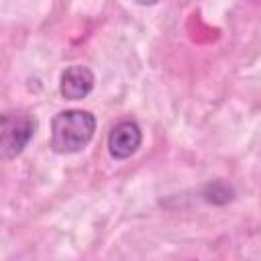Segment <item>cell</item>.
Instances as JSON below:
<instances>
[{"instance_id": "obj_2", "label": "cell", "mask_w": 261, "mask_h": 261, "mask_svg": "<svg viewBox=\"0 0 261 261\" xmlns=\"http://www.w3.org/2000/svg\"><path fill=\"white\" fill-rule=\"evenodd\" d=\"M37 128L33 114L24 110L4 112L0 118V153L2 159H12L22 153Z\"/></svg>"}, {"instance_id": "obj_4", "label": "cell", "mask_w": 261, "mask_h": 261, "mask_svg": "<svg viewBox=\"0 0 261 261\" xmlns=\"http://www.w3.org/2000/svg\"><path fill=\"white\" fill-rule=\"evenodd\" d=\"M94 90V73L86 65H71L61 73L59 92L67 100H82Z\"/></svg>"}, {"instance_id": "obj_3", "label": "cell", "mask_w": 261, "mask_h": 261, "mask_svg": "<svg viewBox=\"0 0 261 261\" xmlns=\"http://www.w3.org/2000/svg\"><path fill=\"white\" fill-rule=\"evenodd\" d=\"M143 133L135 120H122L112 126L108 135V151L114 159H128L141 147Z\"/></svg>"}, {"instance_id": "obj_1", "label": "cell", "mask_w": 261, "mask_h": 261, "mask_svg": "<svg viewBox=\"0 0 261 261\" xmlns=\"http://www.w3.org/2000/svg\"><path fill=\"white\" fill-rule=\"evenodd\" d=\"M96 118L88 110H63L51 120V149L61 155L77 153L92 141Z\"/></svg>"}]
</instances>
